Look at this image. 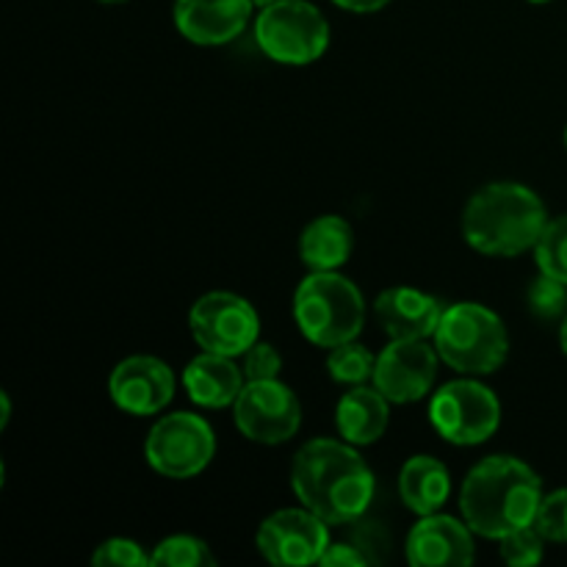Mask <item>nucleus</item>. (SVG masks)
Instances as JSON below:
<instances>
[{"instance_id": "obj_1", "label": "nucleus", "mask_w": 567, "mask_h": 567, "mask_svg": "<svg viewBox=\"0 0 567 567\" xmlns=\"http://www.w3.org/2000/svg\"><path fill=\"white\" fill-rule=\"evenodd\" d=\"M293 496L330 526H347L365 515L374 498V474L358 446L316 437L297 452L291 465Z\"/></svg>"}, {"instance_id": "obj_2", "label": "nucleus", "mask_w": 567, "mask_h": 567, "mask_svg": "<svg viewBox=\"0 0 567 567\" xmlns=\"http://www.w3.org/2000/svg\"><path fill=\"white\" fill-rule=\"evenodd\" d=\"M543 502V480L524 460L496 454L468 471L460 491V513L474 535L502 540L532 526Z\"/></svg>"}, {"instance_id": "obj_3", "label": "nucleus", "mask_w": 567, "mask_h": 567, "mask_svg": "<svg viewBox=\"0 0 567 567\" xmlns=\"http://www.w3.org/2000/svg\"><path fill=\"white\" fill-rule=\"evenodd\" d=\"M548 225L546 203L524 183H487L463 210V238L487 258H515L537 247Z\"/></svg>"}, {"instance_id": "obj_4", "label": "nucleus", "mask_w": 567, "mask_h": 567, "mask_svg": "<svg viewBox=\"0 0 567 567\" xmlns=\"http://www.w3.org/2000/svg\"><path fill=\"white\" fill-rule=\"evenodd\" d=\"M293 319L310 343L336 349L363 332V291L338 271H310L293 293Z\"/></svg>"}, {"instance_id": "obj_5", "label": "nucleus", "mask_w": 567, "mask_h": 567, "mask_svg": "<svg viewBox=\"0 0 567 567\" xmlns=\"http://www.w3.org/2000/svg\"><path fill=\"white\" fill-rule=\"evenodd\" d=\"M432 341L443 363L465 377L493 374L509 358L507 327L480 302L446 305Z\"/></svg>"}, {"instance_id": "obj_6", "label": "nucleus", "mask_w": 567, "mask_h": 567, "mask_svg": "<svg viewBox=\"0 0 567 567\" xmlns=\"http://www.w3.org/2000/svg\"><path fill=\"white\" fill-rule=\"evenodd\" d=\"M255 39L277 64L305 66L330 48V22L308 0H275L260 6Z\"/></svg>"}, {"instance_id": "obj_7", "label": "nucleus", "mask_w": 567, "mask_h": 567, "mask_svg": "<svg viewBox=\"0 0 567 567\" xmlns=\"http://www.w3.org/2000/svg\"><path fill=\"white\" fill-rule=\"evenodd\" d=\"M430 421L452 446H480L496 435L502 424V402L482 382L454 380L432 393Z\"/></svg>"}, {"instance_id": "obj_8", "label": "nucleus", "mask_w": 567, "mask_h": 567, "mask_svg": "<svg viewBox=\"0 0 567 567\" xmlns=\"http://www.w3.org/2000/svg\"><path fill=\"white\" fill-rule=\"evenodd\" d=\"M216 454V435L208 421L197 413L164 415L155 421L144 441V457L155 474L166 480H192L203 474Z\"/></svg>"}, {"instance_id": "obj_9", "label": "nucleus", "mask_w": 567, "mask_h": 567, "mask_svg": "<svg viewBox=\"0 0 567 567\" xmlns=\"http://www.w3.org/2000/svg\"><path fill=\"white\" fill-rule=\"evenodd\" d=\"M188 330L203 352L241 358L260 341V316L252 302L230 291H210L192 305Z\"/></svg>"}, {"instance_id": "obj_10", "label": "nucleus", "mask_w": 567, "mask_h": 567, "mask_svg": "<svg viewBox=\"0 0 567 567\" xmlns=\"http://www.w3.org/2000/svg\"><path fill=\"white\" fill-rule=\"evenodd\" d=\"M233 419L247 441L280 446L302 426V404L297 393L280 380H252L241 388Z\"/></svg>"}, {"instance_id": "obj_11", "label": "nucleus", "mask_w": 567, "mask_h": 567, "mask_svg": "<svg viewBox=\"0 0 567 567\" xmlns=\"http://www.w3.org/2000/svg\"><path fill=\"white\" fill-rule=\"evenodd\" d=\"M258 551L271 565H316L330 546V524L302 509H277L260 524Z\"/></svg>"}, {"instance_id": "obj_12", "label": "nucleus", "mask_w": 567, "mask_h": 567, "mask_svg": "<svg viewBox=\"0 0 567 567\" xmlns=\"http://www.w3.org/2000/svg\"><path fill=\"white\" fill-rule=\"evenodd\" d=\"M437 360V349L424 341H391L377 358L371 382L391 404L421 402L435 388Z\"/></svg>"}, {"instance_id": "obj_13", "label": "nucleus", "mask_w": 567, "mask_h": 567, "mask_svg": "<svg viewBox=\"0 0 567 567\" xmlns=\"http://www.w3.org/2000/svg\"><path fill=\"white\" fill-rule=\"evenodd\" d=\"M109 393L122 413L155 415L175 399V371L153 354H133L111 371Z\"/></svg>"}, {"instance_id": "obj_14", "label": "nucleus", "mask_w": 567, "mask_h": 567, "mask_svg": "<svg viewBox=\"0 0 567 567\" xmlns=\"http://www.w3.org/2000/svg\"><path fill=\"white\" fill-rule=\"evenodd\" d=\"M404 554L413 567H468L476 559L474 529L465 518L452 515H419V524L410 529Z\"/></svg>"}, {"instance_id": "obj_15", "label": "nucleus", "mask_w": 567, "mask_h": 567, "mask_svg": "<svg viewBox=\"0 0 567 567\" xmlns=\"http://www.w3.org/2000/svg\"><path fill=\"white\" fill-rule=\"evenodd\" d=\"M255 0H175V25L199 48H219L247 31Z\"/></svg>"}, {"instance_id": "obj_16", "label": "nucleus", "mask_w": 567, "mask_h": 567, "mask_svg": "<svg viewBox=\"0 0 567 567\" xmlns=\"http://www.w3.org/2000/svg\"><path fill=\"white\" fill-rule=\"evenodd\" d=\"M446 305L419 288L396 286L377 297L374 316L391 341H426L435 336Z\"/></svg>"}, {"instance_id": "obj_17", "label": "nucleus", "mask_w": 567, "mask_h": 567, "mask_svg": "<svg viewBox=\"0 0 567 567\" xmlns=\"http://www.w3.org/2000/svg\"><path fill=\"white\" fill-rule=\"evenodd\" d=\"M244 369L236 363V358H225V354L203 352L186 365L183 371V388H186L188 399L205 410H221L233 408L247 385Z\"/></svg>"}, {"instance_id": "obj_18", "label": "nucleus", "mask_w": 567, "mask_h": 567, "mask_svg": "<svg viewBox=\"0 0 567 567\" xmlns=\"http://www.w3.org/2000/svg\"><path fill=\"white\" fill-rule=\"evenodd\" d=\"M388 399L382 396L377 388L369 385H352L341 396L336 408V424L338 435L352 446H371L380 441L388 430V419H391V408Z\"/></svg>"}, {"instance_id": "obj_19", "label": "nucleus", "mask_w": 567, "mask_h": 567, "mask_svg": "<svg viewBox=\"0 0 567 567\" xmlns=\"http://www.w3.org/2000/svg\"><path fill=\"white\" fill-rule=\"evenodd\" d=\"M452 493V476L437 457L415 454L402 465L399 474V496L404 507L415 515H432L449 502Z\"/></svg>"}, {"instance_id": "obj_20", "label": "nucleus", "mask_w": 567, "mask_h": 567, "mask_svg": "<svg viewBox=\"0 0 567 567\" xmlns=\"http://www.w3.org/2000/svg\"><path fill=\"white\" fill-rule=\"evenodd\" d=\"M354 249V230L341 216H319L299 236V258L310 271H338Z\"/></svg>"}, {"instance_id": "obj_21", "label": "nucleus", "mask_w": 567, "mask_h": 567, "mask_svg": "<svg viewBox=\"0 0 567 567\" xmlns=\"http://www.w3.org/2000/svg\"><path fill=\"white\" fill-rule=\"evenodd\" d=\"M374 369L377 358L358 341H347L330 349V358H327V374L341 385H363L365 380L374 377Z\"/></svg>"}, {"instance_id": "obj_22", "label": "nucleus", "mask_w": 567, "mask_h": 567, "mask_svg": "<svg viewBox=\"0 0 567 567\" xmlns=\"http://www.w3.org/2000/svg\"><path fill=\"white\" fill-rule=\"evenodd\" d=\"M153 567H214L216 557L210 554L208 543L192 535H172L155 546L150 554Z\"/></svg>"}, {"instance_id": "obj_23", "label": "nucleus", "mask_w": 567, "mask_h": 567, "mask_svg": "<svg viewBox=\"0 0 567 567\" xmlns=\"http://www.w3.org/2000/svg\"><path fill=\"white\" fill-rule=\"evenodd\" d=\"M535 258L543 275L567 282V214L548 219L546 230L535 247Z\"/></svg>"}, {"instance_id": "obj_24", "label": "nucleus", "mask_w": 567, "mask_h": 567, "mask_svg": "<svg viewBox=\"0 0 567 567\" xmlns=\"http://www.w3.org/2000/svg\"><path fill=\"white\" fill-rule=\"evenodd\" d=\"M526 305H529V313L540 321L563 319L567 316V282L540 271V277L526 291Z\"/></svg>"}, {"instance_id": "obj_25", "label": "nucleus", "mask_w": 567, "mask_h": 567, "mask_svg": "<svg viewBox=\"0 0 567 567\" xmlns=\"http://www.w3.org/2000/svg\"><path fill=\"white\" fill-rule=\"evenodd\" d=\"M502 559L507 563L509 567H532L537 565L543 559V543H546V537L540 535V529H537L535 524L532 526H524V529H515L509 532L507 537H502Z\"/></svg>"}, {"instance_id": "obj_26", "label": "nucleus", "mask_w": 567, "mask_h": 567, "mask_svg": "<svg viewBox=\"0 0 567 567\" xmlns=\"http://www.w3.org/2000/svg\"><path fill=\"white\" fill-rule=\"evenodd\" d=\"M94 567H150V554L136 540L127 537H111L100 543L97 551L92 554Z\"/></svg>"}, {"instance_id": "obj_27", "label": "nucleus", "mask_w": 567, "mask_h": 567, "mask_svg": "<svg viewBox=\"0 0 567 567\" xmlns=\"http://www.w3.org/2000/svg\"><path fill=\"white\" fill-rule=\"evenodd\" d=\"M349 543L358 546V551L369 559V565H380L385 559L388 548H391V537H388V529L380 524V520H369L360 515L358 520H352V535H349Z\"/></svg>"}, {"instance_id": "obj_28", "label": "nucleus", "mask_w": 567, "mask_h": 567, "mask_svg": "<svg viewBox=\"0 0 567 567\" xmlns=\"http://www.w3.org/2000/svg\"><path fill=\"white\" fill-rule=\"evenodd\" d=\"M535 526L551 543H567V487L543 496Z\"/></svg>"}, {"instance_id": "obj_29", "label": "nucleus", "mask_w": 567, "mask_h": 567, "mask_svg": "<svg viewBox=\"0 0 567 567\" xmlns=\"http://www.w3.org/2000/svg\"><path fill=\"white\" fill-rule=\"evenodd\" d=\"M241 358H244L241 369H244V377H247V382L277 380V377H280L282 358H280V352L271 347V343L255 341L252 347L241 354Z\"/></svg>"}, {"instance_id": "obj_30", "label": "nucleus", "mask_w": 567, "mask_h": 567, "mask_svg": "<svg viewBox=\"0 0 567 567\" xmlns=\"http://www.w3.org/2000/svg\"><path fill=\"white\" fill-rule=\"evenodd\" d=\"M319 565L321 567H365L369 565V559L358 551V546H352L349 540H341L327 546L324 557H321Z\"/></svg>"}, {"instance_id": "obj_31", "label": "nucleus", "mask_w": 567, "mask_h": 567, "mask_svg": "<svg viewBox=\"0 0 567 567\" xmlns=\"http://www.w3.org/2000/svg\"><path fill=\"white\" fill-rule=\"evenodd\" d=\"M338 9L352 11V14H374V11L385 9L391 0H332Z\"/></svg>"}, {"instance_id": "obj_32", "label": "nucleus", "mask_w": 567, "mask_h": 567, "mask_svg": "<svg viewBox=\"0 0 567 567\" xmlns=\"http://www.w3.org/2000/svg\"><path fill=\"white\" fill-rule=\"evenodd\" d=\"M0 410H3V413H0V430H6V424H9V415H11V399L6 391H0Z\"/></svg>"}, {"instance_id": "obj_33", "label": "nucleus", "mask_w": 567, "mask_h": 567, "mask_svg": "<svg viewBox=\"0 0 567 567\" xmlns=\"http://www.w3.org/2000/svg\"><path fill=\"white\" fill-rule=\"evenodd\" d=\"M559 343H563V352H565V358H567V316H565V321H563V330H559Z\"/></svg>"}, {"instance_id": "obj_34", "label": "nucleus", "mask_w": 567, "mask_h": 567, "mask_svg": "<svg viewBox=\"0 0 567 567\" xmlns=\"http://www.w3.org/2000/svg\"><path fill=\"white\" fill-rule=\"evenodd\" d=\"M526 3H535V6H540V3H551V0H526Z\"/></svg>"}, {"instance_id": "obj_35", "label": "nucleus", "mask_w": 567, "mask_h": 567, "mask_svg": "<svg viewBox=\"0 0 567 567\" xmlns=\"http://www.w3.org/2000/svg\"><path fill=\"white\" fill-rule=\"evenodd\" d=\"M100 3H127V0H100Z\"/></svg>"}, {"instance_id": "obj_36", "label": "nucleus", "mask_w": 567, "mask_h": 567, "mask_svg": "<svg viewBox=\"0 0 567 567\" xmlns=\"http://www.w3.org/2000/svg\"><path fill=\"white\" fill-rule=\"evenodd\" d=\"M258 6H266V3H275V0H255Z\"/></svg>"}, {"instance_id": "obj_37", "label": "nucleus", "mask_w": 567, "mask_h": 567, "mask_svg": "<svg viewBox=\"0 0 567 567\" xmlns=\"http://www.w3.org/2000/svg\"><path fill=\"white\" fill-rule=\"evenodd\" d=\"M565 147H567V131H565Z\"/></svg>"}]
</instances>
